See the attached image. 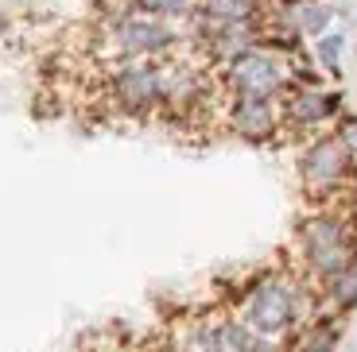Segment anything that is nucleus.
<instances>
[{"label": "nucleus", "instance_id": "nucleus-1", "mask_svg": "<svg viewBox=\"0 0 357 352\" xmlns=\"http://www.w3.org/2000/svg\"><path fill=\"white\" fill-rule=\"evenodd\" d=\"M314 294H319V287L299 267H268V271H257L241 287V302H237L233 314L241 317L257 337L287 341L303 321H311L319 314Z\"/></svg>", "mask_w": 357, "mask_h": 352}, {"label": "nucleus", "instance_id": "nucleus-10", "mask_svg": "<svg viewBox=\"0 0 357 352\" xmlns=\"http://www.w3.org/2000/svg\"><path fill=\"white\" fill-rule=\"evenodd\" d=\"M319 298H322V310L346 317L357 310V264H349L346 271L331 275V279L319 287Z\"/></svg>", "mask_w": 357, "mask_h": 352}, {"label": "nucleus", "instance_id": "nucleus-9", "mask_svg": "<svg viewBox=\"0 0 357 352\" xmlns=\"http://www.w3.org/2000/svg\"><path fill=\"white\" fill-rule=\"evenodd\" d=\"M342 321H346V317L331 314V310H319L311 321H303V326L287 337V341H291L287 352H334L342 341V329H346Z\"/></svg>", "mask_w": 357, "mask_h": 352}, {"label": "nucleus", "instance_id": "nucleus-15", "mask_svg": "<svg viewBox=\"0 0 357 352\" xmlns=\"http://www.w3.org/2000/svg\"><path fill=\"white\" fill-rule=\"evenodd\" d=\"M331 132L338 136L342 147L349 151V159H354V175H357V113H342L338 120H334Z\"/></svg>", "mask_w": 357, "mask_h": 352}, {"label": "nucleus", "instance_id": "nucleus-7", "mask_svg": "<svg viewBox=\"0 0 357 352\" xmlns=\"http://www.w3.org/2000/svg\"><path fill=\"white\" fill-rule=\"evenodd\" d=\"M346 113V97L338 89L322 86H287L280 97V120H284V140H311L319 132H331L334 120Z\"/></svg>", "mask_w": 357, "mask_h": 352}, {"label": "nucleus", "instance_id": "nucleus-13", "mask_svg": "<svg viewBox=\"0 0 357 352\" xmlns=\"http://www.w3.org/2000/svg\"><path fill=\"white\" fill-rule=\"evenodd\" d=\"M287 16H291V24L299 27V35H303V39L326 35V31H331V24H334V8L326 4V0H307V4L291 8Z\"/></svg>", "mask_w": 357, "mask_h": 352}, {"label": "nucleus", "instance_id": "nucleus-11", "mask_svg": "<svg viewBox=\"0 0 357 352\" xmlns=\"http://www.w3.org/2000/svg\"><path fill=\"white\" fill-rule=\"evenodd\" d=\"M167 352H218L214 317H187L175 333H167Z\"/></svg>", "mask_w": 357, "mask_h": 352}, {"label": "nucleus", "instance_id": "nucleus-2", "mask_svg": "<svg viewBox=\"0 0 357 352\" xmlns=\"http://www.w3.org/2000/svg\"><path fill=\"white\" fill-rule=\"evenodd\" d=\"M295 259L299 271L322 287L331 275L346 271L354 264V221L342 205H311L295 225Z\"/></svg>", "mask_w": 357, "mask_h": 352}, {"label": "nucleus", "instance_id": "nucleus-17", "mask_svg": "<svg viewBox=\"0 0 357 352\" xmlns=\"http://www.w3.org/2000/svg\"><path fill=\"white\" fill-rule=\"evenodd\" d=\"M140 352H148V349H140ZM155 352H167V341H163V344H160V349H155Z\"/></svg>", "mask_w": 357, "mask_h": 352}, {"label": "nucleus", "instance_id": "nucleus-3", "mask_svg": "<svg viewBox=\"0 0 357 352\" xmlns=\"http://www.w3.org/2000/svg\"><path fill=\"white\" fill-rule=\"evenodd\" d=\"M98 47L105 62L121 58H175L178 51H187V27L178 19L148 16V12H121L113 19H101L98 27Z\"/></svg>", "mask_w": 357, "mask_h": 352}, {"label": "nucleus", "instance_id": "nucleus-5", "mask_svg": "<svg viewBox=\"0 0 357 352\" xmlns=\"http://www.w3.org/2000/svg\"><path fill=\"white\" fill-rule=\"evenodd\" d=\"M295 170H299V186L311 205H342V198L354 186V159L334 132L303 140L295 155Z\"/></svg>", "mask_w": 357, "mask_h": 352}, {"label": "nucleus", "instance_id": "nucleus-16", "mask_svg": "<svg viewBox=\"0 0 357 352\" xmlns=\"http://www.w3.org/2000/svg\"><path fill=\"white\" fill-rule=\"evenodd\" d=\"M299 4H307V0H268L272 12H291V8H299Z\"/></svg>", "mask_w": 357, "mask_h": 352}, {"label": "nucleus", "instance_id": "nucleus-4", "mask_svg": "<svg viewBox=\"0 0 357 352\" xmlns=\"http://www.w3.org/2000/svg\"><path fill=\"white\" fill-rule=\"evenodd\" d=\"M163 81H167V58L105 62L101 97H105V109H113L116 116H128V120H160Z\"/></svg>", "mask_w": 357, "mask_h": 352}, {"label": "nucleus", "instance_id": "nucleus-14", "mask_svg": "<svg viewBox=\"0 0 357 352\" xmlns=\"http://www.w3.org/2000/svg\"><path fill=\"white\" fill-rule=\"evenodd\" d=\"M311 54H314V62H319V70H326L331 78H338L342 74V54H346V35H342V31H326V35L314 39Z\"/></svg>", "mask_w": 357, "mask_h": 352}, {"label": "nucleus", "instance_id": "nucleus-8", "mask_svg": "<svg viewBox=\"0 0 357 352\" xmlns=\"http://www.w3.org/2000/svg\"><path fill=\"white\" fill-rule=\"evenodd\" d=\"M218 128H222V132H229L233 140L252 143V147L280 143V140H284L280 101H272V97H233V93H222Z\"/></svg>", "mask_w": 357, "mask_h": 352}, {"label": "nucleus", "instance_id": "nucleus-12", "mask_svg": "<svg viewBox=\"0 0 357 352\" xmlns=\"http://www.w3.org/2000/svg\"><path fill=\"white\" fill-rule=\"evenodd\" d=\"M252 333L237 314H214V349L218 352H252Z\"/></svg>", "mask_w": 357, "mask_h": 352}, {"label": "nucleus", "instance_id": "nucleus-6", "mask_svg": "<svg viewBox=\"0 0 357 352\" xmlns=\"http://www.w3.org/2000/svg\"><path fill=\"white\" fill-rule=\"evenodd\" d=\"M218 86L222 93L233 97H272L280 101L284 89L291 86V66H287V54L276 47H252V51L229 58L225 66H218Z\"/></svg>", "mask_w": 357, "mask_h": 352}]
</instances>
